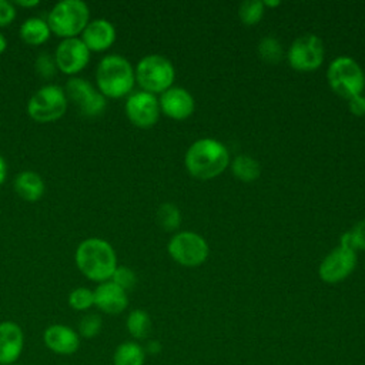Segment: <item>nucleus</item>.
Listing matches in <instances>:
<instances>
[{
	"label": "nucleus",
	"instance_id": "f257e3e1",
	"mask_svg": "<svg viewBox=\"0 0 365 365\" xmlns=\"http://www.w3.org/2000/svg\"><path fill=\"white\" fill-rule=\"evenodd\" d=\"M74 262L87 279L97 284L108 281L118 267L114 247L98 237H88L77 245Z\"/></svg>",
	"mask_w": 365,
	"mask_h": 365
},
{
	"label": "nucleus",
	"instance_id": "f03ea898",
	"mask_svg": "<svg viewBox=\"0 0 365 365\" xmlns=\"http://www.w3.org/2000/svg\"><path fill=\"white\" fill-rule=\"evenodd\" d=\"M135 84L131 63L121 54L104 56L96 67V86L106 98L130 96Z\"/></svg>",
	"mask_w": 365,
	"mask_h": 365
},
{
	"label": "nucleus",
	"instance_id": "7ed1b4c3",
	"mask_svg": "<svg viewBox=\"0 0 365 365\" xmlns=\"http://www.w3.org/2000/svg\"><path fill=\"white\" fill-rule=\"evenodd\" d=\"M184 164L192 177L210 180L220 175L228 167L230 154L222 143L214 138H201L190 145Z\"/></svg>",
	"mask_w": 365,
	"mask_h": 365
},
{
	"label": "nucleus",
	"instance_id": "20e7f679",
	"mask_svg": "<svg viewBox=\"0 0 365 365\" xmlns=\"http://www.w3.org/2000/svg\"><path fill=\"white\" fill-rule=\"evenodd\" d=\"M47 23L51 34L63 38L80 37L90 19V9L83 0H61L56 3L48 14Z\"/></svg>",
	"mask_w": 365,
	"mask_h": 365
},
{
	"label": "nucleus",
	"instance_id": "39448f33",
	"mask_svg": "<svg viewBox=\"0 0 365 365\" xmlns=\"http://www.w3.org/2000/svg\"><path fill=\"white\" fill-rule=\"evenodd\" d=\"M135 83L143 91L157 94L173 87L175 70L173 63L161 54L144 56L134 67Z\"/></svg>",
	"mask_w": 365,
	"mask_h": 365
},
{
	"label": "nucleus",
	"instance_id": "423d86ee",
	"mask_svg": "<svg viewBox=\"0 0 365 365\" xmlns=\"http://www.w3.org/2000/svg\"><path fill=\"white\" fill-rule=\"evenodd\" d=\"M26 108L29 117L37 123H53L60 120L68 108V98L64 87L57 84L41 86L31 94Z\"/></svg>",
	"mask_w": 365,
	"mask_h": 365
},
{
	"label": "nucleus",
	"instance_id": "0eeeda50",
	"mask_svg": "<svg viewBox=\"0 0 365 365\" xmlns=\"http://www.w3.org/2000/svg\"><path fill=\"white\" fill-rule=\"evenodd\" d=\"M327 77L331 88L346 100L361 96L365 88V74L361 66L346 56L336 57L331 61Z\"/></svg>",
	"mask_w": 365,
	"mask_h": 365
},
{
	"label": "nucleus",
	"instance_id": "6e6552de",
	"mask_svg": "<svg viewBox=\"0 0 365 365\" xmlns=\"http://www.w3.org/2000/svg\"><path fill=\"white\" fill-rule=\"evenodd\" d=\"M170 257L182 267H198L210 254L207 241L197 232L181 231L171 237L167 245Z\"/></svg>",
	"mask_w": 365,
	"mask_h": 365
},
{
	"label": "nucleus",
	"instance_id": "1a4fd4ad",
	"mask_svg": "<svg viewBox=\"0 0 365 365\" xmlns=\"http://www.w3.org/2000/svg\"><path fill=\"white\" fill-rule=\"evenodd\" d=\"M68 101H71L78 111L90 118L101 115L107 108V98L83 77H70L64 86Z\"/></svg>",
	"mask_w": 365,
	"mask_h": 365
},
{
	"label": "nucleus",
	"instance_id": "9d476101",
	"mask_svg": "<svg viewBox=\"0 0 365 365\" xmlns=\"http://www.w3.org/2000/svg\"><path fill=\"white\" fill-rule=\"evenodd\" d=\"M325 56L322 40L315 34H304L294 40L288 50V63L297 71L317 70Z\"/></svg>",
	"mask_w": 365,
	"mask_h": 365
},
{
	"label": "nucleus",
	"instance_id": "9b49d317",
	"mask_svg": "<svg viewBox=\"0 0 365 365\" xmlns=\"http://www.w3.org/2000/svg\"><path fill=\"white\" fill-rule=\"evenodd\" d=\"M91 51L83 43L80 37L63 38L53 54L57 70L63 74L76 77L80 71H83L90 61Z\"/></svg>",
	"mask_w": 365,
	"mask_h": 365
},
{
	"label": "nucleus",
	"instance_id": "f8f14e48",
	"mask_svg": "<svg viewBox=\"0 0 365 365\" xmlns=\"http://www.w3.org/2000/svg\"><path fill=\"white\" fill-rule=\"evenodd\" d=\"M124 111L131 124L138 128H151L160 118L158 98L147 91L131 93L124 104Z\"/></svg>",
	"mask_w": 365,
	"mask_h": 365
},
{
	"label": "nucleus",
	"instance_id": "ddd939ff",
	"mask_svg": "<svg viewBox=\"0 0 365 365\" xmlns=\"http://www.w3.org/2000/svg\"><path fill=\"white\" fill-rule=\"evenodd\" d=\"M356 258V252L349 248L341 245L334 248L319 264V278L327 284L344 281L355 269Z\"/></svg>",
	"mask_w": 365,
	"mask_h": 365
},
{
	"label": "nucleus",
	"instance_id": "4468645a",
	"mask_svg": "<svg viewBox=\"0 0 365 365\" xmlns=\"http://www.w3.org/2000/svg\"><path fill=\"white\" fill-rule=\"evenodd\" d=\"M44 345L57 355H73L80 348V335L64 324H51L43 332Z\"/></svg>",
	"mask_w": 365,
	"mask_h": 365
},
{
	"label": "nucleus",
	"instance_id": "2eb2a0df",
	"mask_svg": "<svg viewBox=\"0 0 365 365\" xmlns=\"http://www.w3.org/2000/svg\"><path fill=\"white\" fill-rule=\"evenodd\" d=\"M24 349L23 328L14 321L0 322V365H13Z\"/></svg>",
	"mask_w": 365,
	"mask_h": 365
},
{
	"label": "nucleus",
	"instance_id": "dca6fc26",
	"mask_svg": "<svg viewBox=\"0 0 365 365\" xmlns=\"http://www.w3.org/2000/svg\"><path fill=\"white\" fill-rule=\"evenodd\" d=\"M115 37L117 31L114 24L103 17L90 20L83 33L80 34V38L87 46V48L94 53L108 50L114 44Z\"/></svg>",
	"mask_w": 365,
	"mask_h": 365
},
{
	"label": "nucleus",
	"instance_id": "f3484780",
	"mask_svg": "<svg viewBox=\"0 0 365 365\" xmlns=\"http://www.w3.org/2000/svg\"><path fill=\"white\" fill-rule=\"evenodd\" d=\"M160 110L173 120H185L194 111V98L182 87H170L160 96Z\"/></svg>",
	"mask_w": 365,
	"mask_h": 365
},
{
	"label": "nucleus",
	"instance_id": "a211bd4d",
	"mask_svg": "<svg viewBox=\"0 0 365 365\" xmlns=\"http://www.w3.org/2000/svg\"><path fill=\"white\" fill-rule=\"evenodd\" d=\"M94 307L108 315H118L128 305L127 291L115 285L113 281L100 282L94 289Z\"/></svg>",
	"mask_w": 365,
	"mask_h": 365
},
{
	"label": "nucleus",
	"instance_id": "6ab92c4d",
	"mask_svg": "<svg viewBox=\"0 0 365 365\" xmlns=\"http://www.w3.org/2000/svg\"><path fill=\"white\" fill-rule=\"evenodd\" d=\"M13 187H14L16 194L29 202L38 201L44 195V191H46L44 180L41 178L40 174H37L33 170L20 171L14 177Z\"/></svg>",
	"mask_w": 365,
	"mask_h": 365
},
{
	"label": "nucleus",
	"instance_id": "aec40b11",
	"mask_svg": "<svg viewBox=\"0 0 365 365\" xmlns=\"http://www.w3.org/2000/svg\"><path fill=\"white\" fill-rule=\"evenodd\" d=\"M19 34L26 44L41 46L51 37V30L47 20L41 17H29L21 23Z\"/></svg>",
	"mask_w": 365,
	"mask_h": 365
},
{
	"label": "nucleus",
	"instance_id": "412c9836",
	"mask_svg": "<svg viewBox=\"0 0 365 365\" xmlns=\"http://www.w3.org/2000/svg\"><path fill=\"white\" fill-rule=\"evenodd\" d=\"M145 351L137 341L121 342L113 354V365H144Z\"/></svg>",
	"mask_w": 365,
	"mask_h": 365
},
{
	"label": "nucleus",
	"instance_id": "4be33fe9",
	"mask_svg": "<svg viewBox=\"0 0 365 365\" xmlns=\"http://www.w3.org/2000/svg\"><path fill=\"white\" fill-rule=\"evenodd\" d=\"M232 174L242 182H251L259 177V164L258 161L247 154L237 155L231 164Z\"/></svg>",
	"mask_w": 365,
	"mask_h": 365
},
{
	"label": "nucleus",
	"instance_id": "5701e85b",
	"mask_svg": "<svg viewBox=\"0 0 365 365\" xmlns=\"http://www.w3.org/2000/svg\"><path fill=\"white\" fill-rule=\"evenodd\" d=\"M125 328L134 339H145L151 332V318L144 309H133L127 315Z\"/></svg>",
	"mask_w": 365,
	"mask_h": 365
},
{
	"label": "nucleus",
	"instance_id": "b1692460",
	"mask_svg": "<svg viewBox=\"0 0 365 365\" xmlns=\"http://www.w3.org/2000/svg\"><path fill=\"white\" fill-rule=\"evenodd\" d=\"M157 222L164 231H175L181 224V212L173 202H163L157 210Z\"/></svg>",
	"mask_w": 365,
	"mask_h": 365
},
{
	"label": "nucleus",
	"instance_id": "393cba45",
	"mask_svg": "<svg viewBox=\"0 0 365 365\" xmlns=\"http://www.w3.org/2000/svg\"><path fill=\"white\" fill-rule=\"evenodd\" d=\"M67 301L74 311H88L91 307H94V291L87 287H77L70 291Z\"/></svg>",
	"mask_w": 365,
	"mask_h": 365
},
{
	"label": "nucleus",
	"instance_id": "a878e982",
	"mask_svg": "<svg viewBox=\"0 0 365 365\" xmlns=\"http://www.w3.org/2000/svg\"><path fill=\"white\" fill-rule=\"evenodd\" d=\"M103 329V318L96 312L84 314L77 325V332L80 338L93 339L96 338Z\"/></svg>",
	"mask_w": 365,
	"mask_h": 365
},
{
	"label": "nucleus",
	"instance_id": "bb28decb",
	"mask_svg": "<svg viewBox=\"0 0 365 365\" xmlns=\"http://www.w3.org/2000/svg\"><path fill=\"white\" fill-rule=\"evenodd\" d=\"M264 7H265L264 1H259V0L242 1L238 9L240 20L247 26L257 24L264 14Z\"/></svg>",
	"mask_w": 365,
	"mask_h": 365
},
{
	"label": "nucleus",
	"instance_id": "cd10ccee",
	"mask_svg": "<svg viewBox=\"0 0 365 365\" xmlns=\"http://www.w3.org/2000/svg\"><path fill=\"white\" fill-rule=\"evenodd\" d=\"M258 53L267 63H278L282 60V46L275 37H264L258 44Z\"/></svg>",
	"mask_w": 365,
	"mask_h": 365
},
{
	"label": "nucleus",
	"instance_id": "c85d7f7f",
	"mask_svg": "<svg viewBox=\"0 0 365 365\" xmlns=\"http://www.w3.org/2000/svg\"><path fill=\"white\" fill-rule=\"evenodd\" d=\"M339 245L349 248L355 252L358 250H365V221L356 224L351 231L344 232Z\"/></svg>",
	"mask_w": 365,
	"mask_h": 365
},
{
	"label": "nucleus",
	"instance_id": "c756f323",
	"mask_svg": "<svg viewBox=\"0 0 365 365\" xmlns=\"http://www.w3.org/2000/svg\"><path fill=\"white\" fill-rule=\"evenodd\" d=\"M110 281H113L115 285H118L124 291H130L137 284V275L131 268L124 267V265H118L115 268L114 274L111 275Z\"/></svg>",
	"mask_w": 365,
	"mask_h": 365
},
{
	"label": "nucleus",
	"instance_id": "7c9ffc66",
	"mask_svg": "<svg viewBox=\"0 0 365 365\" xmlns=\"http://www.w3.org/2000/svg\"><path fill=\"white\" fill-rule=\"evenodd\" d=\"M34 67H36V71L38 73V76L46 80L51 78L57 71V66H56L53 54L46 53V51H43L37 56V58L34 61Z\"/></svg>",
	"mask_w": 365,
	"mask_h": 365
},
{
	"label": "nucleus",
	"instance_id": "2f4dec72",
	"mask_svg": "<svg viewBox=\"0 0 365 365\" xmlns=\"http://www.w3.org/2000/svg\"><path fill=\"white\" fill-rule=\"evenodd\" d=\"M16 16H17V10L13 1L0 0V27H6L10 23H13Z\"/></svg>",
	"mask_w": 365,
	"mask_h": 365
},
{
	"label": "nucleus",
	"instance_id": "473e14b6",
	"mask_svg": "<svg viewBox=\"0 0 365 365\" xmlns=\"http://www.w3.org/2000/svg\"><path fill=\"white\" fill-rule=\"evenodd\" d=\"M348 106H349V110L352 114L355 115H365V97L361 94V96H355L352 98L348 100Z\"/></svg>",
	"mask_w": 365,
	"mask_h": 365
},
{
	"label": "nucleus",
	"instance_id": "72a5a7b5",
	"mask_svg": "<svg viewBox=\"0 0 365 365\" xmlns=\"http://www.w3.org/2000/svg\"><path fill=\"white\" fill-rule=\"evenodd\" d=\"M144 351H145V354L155 355V354H158V352L161 351V344H160L158 341H155V339H151V341H148L147 345L144 346Z\"/></svg>",
	"mask_w": 365,
	"mask_h": 365
},
{
	"label": "nucleus",
	"instance_id": "f704fd0d",
	"mask_svg": "<svg viewBox=\"0 0 365 365\" xmlns=\"http://www.w3.org/2000/svg\"><path fill=\"white\" fill-rule=\"evenodd\" d=\"M13 4L23 9H31V7H37L40 4V0H16L13 1Z\"/></svg>",
	"mask_w": 365,
	"mask_h": 365
},
{
	"label": "nucleus",
	"instance_id": "c9c22d12",
	"mask_svg": "<svg viewBox=\"0 0 365 365\" xmlns=\"http://www.w3.org/2000/svg\"><path fill=\"white\" fill-rule=\"evenodd\" d=\"M7 178V163H6V158L0 154V185L4 184Z\"/></svg>",
	"mask_w": 365,
	"mask_h": 365
},
{
	"label": "nucleus",
	"instance_id": "e433bc0d",
	"mask_svg": "<svg viewBox=\"0 0 365 365\" xmlns=\"http://www.w3.org/2000/svg\"><path fill=\"white\" fill-rule=\"evenodd\" d=\"M7 48V38L4 37V34L0 31V54H3Z\"/></svg>",
	"mask_w": 365,
	"mask_h": 365
},
{
	"label": "nucleus",
	"instance_id": "4c0bfd02",
	"mask_svg": "<svg viewBox=\"0 0 365 365\" xmlns=\"http://www.w3.org/2000/svg\"><path fill=\"white\" fill-rule=\"evenodd\" d=\"M279 1H264V6H278Z\"/></svg>",
	"mask_w": 365,
	"mask_h": 365
},
{
	"label": "nucleus",
	"instance_id": "58836bf2",
	"mask_svg": "<svg viewBox=\"0 0 365 365\" xmlns=\"http://www.w3.org/2000/svg\"><path fill=\"white\" fill-rule=\"evenodd\" d=\"M13 365H21V364H13Z\"/></svg>",
	"mask_w": 365,
	"mask_h": 365
}]
</instances>
